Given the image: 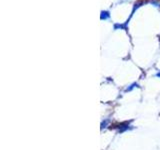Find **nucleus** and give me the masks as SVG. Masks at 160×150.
Masks as SVG:
<instances>
[{"mask_svg": "<svg viewBox=\"0 0 160 150\" xmlns=\"http://www.w3.org/2000/svg\"><path fill=\"white\" fill-rule=\"evenodd\" d=\"M107 18H109V14H108V12H102L101 13V19H107Z\"/></svg>", "mask_w": 160, "mask_h": 150, "instance_id": "obj_1", "label": "nucleus"}, {"mask_svg": "<svg viewBox=\"0 0 160 150\" xmlns=\"http://www.w3.org/2000/svg\"><path fill=\"white\" fill-rule=\"evenodd\" d=\"M157 76H158V77H160V72H159V73H157Z\"/></svg>", "mask_w": 160, "mask_h": 150, "instance_id": "obj_2", "label": "nucleus"}]
</instances>
